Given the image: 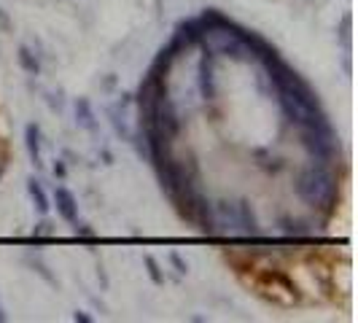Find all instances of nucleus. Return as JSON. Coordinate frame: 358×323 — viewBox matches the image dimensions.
<instances>
[{"mask_svg":"<svg viewBox=\"0 0 358 323\" xmlns=\"http://www.w3.org/2000/svg\"><path fill=\"white\" fill-rule=\"evenodd\" d=\"M296 192L307 205H331L334 202V178L321 170V167H310L296 180Z\"/></svg>","mask_w":358,"mask_h":323,"instance_id":"nucleus-1","label":"nucleus"},{"mask_svg":"<svg viewBox=\"0 0 358 323\" xmlns=\"http://www.w3.org/2000/svg\"><path fill=\"white\" fill-rule=\"evenodd\" d=\"M199 89L205 100H213L215 97V81H213V52L202 54V62H199Z\"/></svg>","mask_w":358,"mask_h":323,"instance_id":"nucleus-2","label":"nucleus"},{"mask_svg":"<svg viewBox=\"0 0 358 323\" xmlns=\"http://www.w3.org/2000/svg\"><path fill=\"white\" fill-rule=\"evenodd\" d=\"M54 199H57L59 215H62L68 224H78V205H76V199H73V194L65 186H57V189H54Z\"/></svg>","mask_w":358,"mask_h":323,"instance_id":"nucleus-3","label":"nucleus"},{"mask_svg":"<svg viewBox=\"0 0 358 323\" xmlns=\"http://www.w3.org/2000/svg\"><path fill=\"white\" fill-rule=\"evenodd\" d=\"M76 116H78V124L84 127V129L97 132V122H94V113H92V108L87 100H78V103H76Z\"/></svg>","mask_w":358,"mask_h":323,"instance_id":"nucleus-4","label":"nucleus"},{"mask_svg":"<svg viewBox=\"0 0 358 323\" xmlns=\"http://www.w3.org/2000/svg\"><path fill=\"white\" fill-rule=\"evenodd\" d=\"M24 135H27V151H30V157H33V164H41V132H38L36 124H27L24 129Z\"/></svg>","mask_w":358,"mask_h":323,"instance_id":"nucleus-5","label":"nucleus"},{"mask_svg":"<svg viewBox=\"0 0 358 323\" xmlns=\"http://www.w3.org/2000/svg\"><path fill=\"white\" fill-rule=\"evenodd\" d=\"M27 192H30V197H33L38 210H41V213H49V199H46V194H43V189H41L38 180H30V183H27Z\"/></svg>","mask_w":358,"mask_h":323,"instance_id":"nucleus-6","label":"nucleus"},{"mask_svg":"<svg viewBox=\"0 0 358 323\" xmlns=\"http://www.w3.org/2000/svg\"><path fill=\"white\" fill-rule=\"evenodd\" d=\"M19 62L24 65V71H27V73H38V71H41L38 59L33 57V54H30V49H27V46H22V49H19Z\"/></svg>","mask_w":358,"mask_h":323,"instance_id":"nucleus-7","label":"nucleus"},{"mask_svg":"<svg viewBox=\"0 0 358 323\" xmlns=\"http://www.w3.org/2000/svg\"><path fill=\"white\" fill-rule=\"evenodd\" d=\"M145 264H148V272H151L154 283H162V275H159V267H157V261H154L151 256H145Z\"/></svg>","mask_w":358,"mask_h":323,"instance_id":"nucleus-8","label":"nucleus"},{"mask_svg":"<svg viewBox=\"0 0 358 323\" xmlns=\"http://www.w3.org/2000/svg\"><path fill=\"white\" fill-rule=\"evenodd\" d=\"M170 259H173V264H176V267H178V272H186V264H183V261H180V256H178V253H173V256H170Z\"/></svg>","mask_w":358,"mask_h":323,"instance_id":"nucleus-9","label":"nucleus"},{"mask_svg":"<svg viewBox=\"0 0 358 323\" xmlns=\"http://www.w3.org/2000/svg\"><path fill=\"white\" fill-rule=\"evenodd\" d=\"M0 321H6V315H3V313H0Z\"/></svg>","mask_w":358,"mask_h":323,"instance_id":"nucleus-10","label":"nucleus"}]
</instances>
